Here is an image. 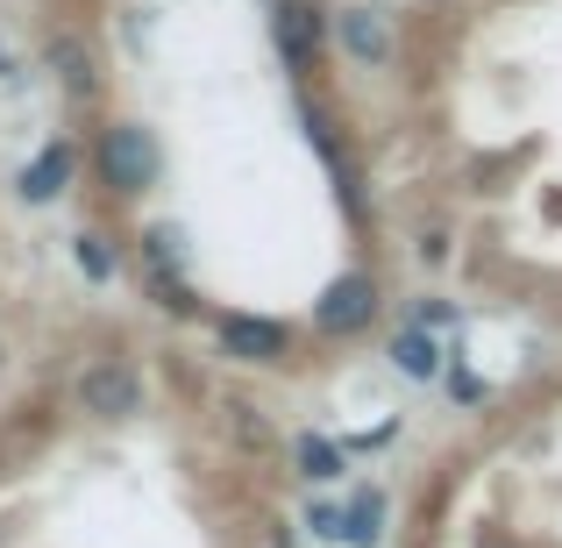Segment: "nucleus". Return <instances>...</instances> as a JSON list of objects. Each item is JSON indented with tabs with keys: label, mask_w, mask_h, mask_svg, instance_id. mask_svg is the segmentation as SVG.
Wrapping results in <instances>:
<instances>
[{
	"label": "nucleus",
	"mask_w": 562,
	"mask_h": 548,
	"mask_svg": "<svg viewBox=\"0 0 562 548\" xmlns=\"http://www.w3.org/2000/svg\"><path fill=\"white\" fill-rule=\"evenodd\" d=\"M79 406L93 413V421H128V413H143V370L128 357H100L86 364L79 378Z\"/></svg>",
	"instance_id": "obj_3"
},
{
	"label": "nucleus",
	"mask_w": 562,
	"mask_h": 548,
	"mask_svg": "<svg viewBox=\"0 0 562 548\" xmlns=\"http://www.w3.org/2000/svg\"><path fill=\"white\" fill-rule=\"evenodd\" d=\"M150 300L165 306V314H200V292H192L179 271H150Z\"/></svg>",
	"instance_id": "obj_14"
},
{
	"label": "nucleus",
	"mask_w": 562,
	"mask_h": 548,
	"mask_svg": "<svg viewBox=\"0 0 562 548\" xmlns=\"http://www.w3.org/2000/svg\"><path fill=\"white\" fill-rule=\"evenodd\" d=\"M271 43H278V57H285V71H314L321 65V43H328V14H321L314 0H278Z\"/></svg>",
	"instance_id": "obj_5"
},
{
	"label": "nucleus",
	"mask_w": 562,
	"mask_h": 548,
	"mask_svg": "<svg viewBox=\"0 0 562 548\" xmlns=\"http://www.w3.org/2000/svg\"><path fill=\"white\" fill-rule=\"evenodd\" d=\"M342 541H349V548H378V541H384V499H378V492H357V499L342 506Z\"/></svg>",
	"instance_id": "obj_11"
},
{
	"label": "nucleus",
	"mask_w": 562,
	"mask_h": 548,
	"mask_svg": "<svg viewBox=\"0 0 562 548\" xmlns=\"http://www.w3.org/2000/svg\"><path fill=\"white\" fill-rule=\"evenodd\" d=\"M292 449H300V478H306V484H335V478L349 470V449H335L328 435H300Z\"/></svg>",
	"instance_id": "obj_10"
},
{
	"label": "nucleus",
	"mask_w": 562,
	"mask_h": 548,
	"mask_svg": "<svg viewBox=\"0 0 562 548\" xmlns=\"http://www.w3.org/2000/svg\"><path fill=\"white\" fill-rule=\"evenodd\" d=\"M441 257H449V235L427 228V235H420V264H441Z\"/></svg>",
	"instance_id": "obj_18"
},
{
	"label": "nucleus",
	"mask_w": 562,
	"mask_h": 548,
	"mask_svg": "<svg viewBox=\"0 0 562 548\" xmlns=\"http://www.w3.org/2000/svg\"><path fill=\"white\" fill-rule=\"evenodd\" d=\"M392 364L406 370V378H441V349H435V335H427V328H398Z\"/></svg>",
	"instance_id": "obj_12"
},
{
	"label": "nucleus",
	"mask_w": 562,
	"mask_h": 548,
	"mask_svg": "<svg viewBox=\"0 0 562 548\" xmlns=\"http://www.w3.org/2000/svg\"><path fill=\"white\" fill-rule=\"evenodd\" d=\"M214 343H221V357H228V364H257V370H271V364L292 357V328H285V321H271V314H221L214 321Z\"/></svg>",
	"instance_id": "obj_2"
},
{
	"label": "nucleus",
	"mask_w": 562,
	"mask_h": 548,
	"mask_svg": "<svg viewBox=\"0 0 562 548\" xmlns=\"http://www.w3.org/2000/svg\"><path fill=\"white\" fill-rule=\"evenodd\" d=\"M100 179H108V192H122V200H136V192L157 186V171H165V150H157V136L143 122H114L100 128Z\"/></svg>",
	"instance_id": "obj_1"
},
{
	"label": "nucleus",
	"mask_w": 562,
	"mask_h": 548,
	"mask_svg": "<svg viewBox=\"0 0 562 548\" xmlns=\"http://www.w3.org/2000/svg\"><path fill=\"white\" fill-rule=\"evenodd\" d=\"M71 165H79V157H71V143H43L36 165L22 171V200H29V206H50L57 192L71 186Z\"/></svg>",
	"instance_id": "obj_6"
},
{
	"label": "nucleus",
	"mask_w": 562,
	"mask_h": 548,
	"mask_svg": "<svg viewBox=\"0 0 562 548\" xmlns=\"http://www.w3.org/2000/svg\"><path fill=\"white\" fill-rule=\"evenodd\" d=\"M221 413H228V435L243 441V449H271V421H263V413L249 406V399H228Z\"/></svg>",
	"instance_id": "obj_13"
},
{
	"label": "nucleus",
	"mask_w": 562,
	"mask_h": 548,
	"mask_svg": "<svg viewBox=\"0 0 562 548\" xmlns=\"http://www.w3.org/2000/svg\"><path fill=\"white\" fill-rule=\"evenodd\" d=\"M271 8H278V0H271Z\"/></svg>",
	"instance_id": "obj_20"
},
{
	"label": "nucleus",
	"mask_w": 562,
	"mask_h": 548,
	"mask_svg": "<svg viewBox=\"0 0 562 548\" xmlns=\"http://www.w3.org/2000/svg\"><path fill=\"white\" fill-rule=\"evenodd\" d=\"M43 65L57 71V86H65L71 100H93L100 71H93V51H86L79 36H50V51H43Z\"/></svg>",
	"instance_id": "obj_7"
},
{
	"label": "nucleus",
	"mask_w": 562,
	"mask_h": 548,
	"mask_svg": "<svg viewBox=\"0 0 562 548\" xmlns=\"http://www.w3.org/2000/svg\"><path fill=\"white\" fill-rule=\"evenodd\" d=\"M335 29H342V51L363 57V65H384V57H392V43H384V22H378L371 8H342V22H335Z\"/></svg>",
	"instance_id": "obj_8"
},
{
	"label": "nucleus",
	"mask_w": 562,
	"mask_h": 548,
	"mask_svg": "<svg viewBox=\"0 0 562 548\" xmlns=\"http://www.w3.org/2000/svg\"><path fill=\"white\" fill-rule=\"evenodd\" d=\"M449 392L456 399H484V378H477V370H449Z\"/></svg>",
	"instance_id": "obj_17"
},
{
	"label": "nucleus",
	"mask_w": 562,
	"mask_h": 548,
	"mask_svg": "<svg viewBox=\"0 0 562 548\" xmlns=\"http://www.w3.org/2000/svg\"><path fill=\"white\" fill-rule=\"evenodd\" d=\"M371 321H378V278H371V271L328 278V292L314 300V328H321V335H363Z\"/></svg>",
	"instance_id": "obj_4"
},
{
	"label": "nucleus",
	"mask_w": 562,
	"mask_h": 548,
	"mask_svg": "<svg viewBox=\"0 0 562 548\" xmlns=\"http://www.w3.org/2000/svg\"><path fill=\"white\" fill-rule=\"evenodd\" d=\"M306 527H314L321 541H342V506H314V513H306Z\"/></svg>",
	"instance_id": "obj_16"
},
{
	"label": "nucleus",
	"mask_w": 562,
	"mask_h": 548,
	"mask_svg": "<svg viewBox=\"0 0 562 548\" xmlns=\"http://www.w3.org/2000/svg\"><path fill=\"white\" fill-rule=\"evenodd\" d=\"M143 257H150V271H179V257H186V235L171 228V221H157V228L143 235Z\"/></svg>",
	"instance_id": "obj_15"
},
{
	"label": "nucleus",
	"mask_w": 562,
	"mask_h": 548,
	"mask_svg": "<svg viewBox=\"0 0 562 548\" xmlns=\"http://www.w3.org/2000/svg\"><path fill=\"white\" fill-rule=\"evenodd\" d=\"M71 257H79L86 286H114V271H122V249H114V235H100V228L71 235Z\"/></svg>",
	"instance_id": "obj_9"
},
{
	"label": "nucleus",
	"mask_w": 562,
	"mask_h": 548,
	"mask_svg": "<svg viewBox=\"0 0 562 548\" xmlns=\"http://www.w3.org/2000/svg\"><path fill=\"white\" fill-rule=\"evenodd\" d=\"M0 71H8V51H0Z\"/></svg>",
	"instance_id": "obj_19"
}]
</instances>
